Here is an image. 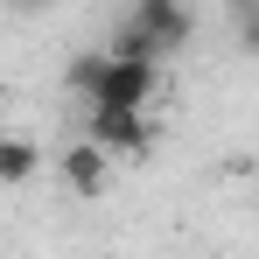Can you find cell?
<instances>
[{
	"label": "cell",
	"instance_id": "6da1fadb",
	"mask_svg": "<svg viewBox=\"0 0 259 259\" xmlns=\"http://www.w3.org/2000/svg\"><path fill=\"white\" fill-rule=\"evenodd\" d=\"M154 63H133V56H112V49H84L70 63V91H84V112L105 105V112H147L154 105Z\"/></svg>",
	"mask_w": 259,
	"mask_h": 259
},
{
	"label": "cell",
	"instance_id": "7a4b0ae2",
	"mask_svg": "<svg viewBox=\"0 0 259 259\" xmlns=\"http://www.w3.org/2000/svg\"><path fill=\"white\" fill-rule=\"evenodd\" d=\"M126 21L147 35L154 63H161V56H175V49H189V35H196V14H189V0H133V14H126Z\"/></svg>",
	"mask_w": 259,
	"mask_h": 259
},
{
	"label": "cell",
	"instance_id": "3957f363",
	"mask_svg": "<svg viewBox=\"0 0 259 259\" xmlns=\"http://www.w3.org/2000/svg\"><path fill=\"white\" fill-rule=\"evenodd\" d=\"M84 140L98 154H147L154 126H147V112H105V105H91L84 112Z\"/></svg>",
	"mask_w": 259,
	"mask_h": 259
},
{
	"label": "cell",
	"instance_id": "277c9868",
	"mask_svg": "<svg viewBox=\"0 0 259 259\" xmlns=\"http://www.w3.org/2000/svg\"><path fill=\"white\" fill-rule=\"evenodd\" d=\"M63 182H70V196H105V182H112V154H98L91 140H77V147L63 154Z\"/></svg>",
	"mask_w": 259,
	"mask_h": 259
},
{
	"label": "cell",
	"instance_id": "5b68a950",
	"mask_svg": "<svg viewBox=\"0 0 259 259\" xmlns=\"http://www.w3.org/2000/svg\"><path fill=\"white\" fill-rule=\"evenodd\" d=\"M35 168H42V147L28 133H0V182L14 189V182H28Z\"/></svg>",
	"mask_w": 259,
	"mask_h": 259
},
{
	"label": "cell",
	"instance_id": "8992f818",
	"mask_svg": "<svg viewBox=\"0 0 259 259\" xmlns=\"http://www.w3.org/2000/svg\"><path fill=\"white\" fill-rule=\"evenodd\" d=\"M245 42L259 49V7H245Z\"/></svg>",
	"mask_w": 259,
	"mask_h": 259
},
{
	"label": "cell",
	"instance_id": "52a82bcc",
	"mask_svg": "<svg viewBox=\"0 0 259 259\" xmlns=\"http://www.w3.org/2000/svg\"><path fill=\"white\" fill-rule=\"evenodd\" d=\"M21 7H35V0H21Z\"/></svg>",
	"mask_w": 259,
	"mask_h": 259
}]
</instances>
